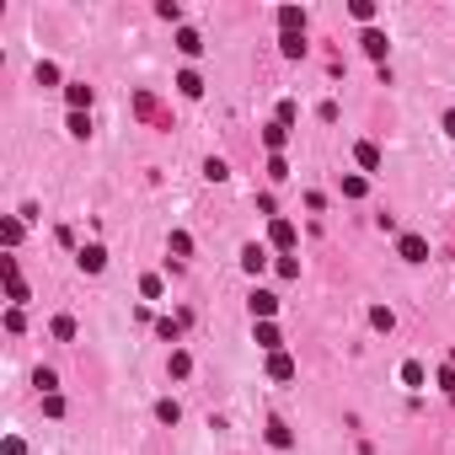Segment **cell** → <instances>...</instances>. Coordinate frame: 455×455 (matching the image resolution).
<instances>
[{"mask_svg":"<svg viewBox=\"0 0 455 455\" xmlns=\"http://www.w3.org/2000/svg\"><path fill=\"white\" fill-rule=\"evenodd\" d=\"M268 241H273L279 252H290V247H295V225H290V220H273V225H268Z\"/></svg>","mask_w":455,"mask_h":455,"instance_id":"obj_5","label":"cell"},{"mask_svg":"<svg viewBox=\"0 0 455 455\" xmlns=\"http://www.w3.org/2000/svg\"><path fill=\"white\" fill-rule=\"evenodd\" d=\"M284 140H290V129H284V124H279V118H273V124L263 129V145H268L273 156H279V150H284Z\"/></svg>","mask_w":455,"mask_h":455,"instance_id":"obj_9","label":"cell"},{"mask_svg":"<svg viewBox=\"0 0 455 455\" xmlns=\"http://www.w3.org/2000/svg\"><path fill=\"white\" fill-rule=\"evenodd\" d=\"M156 332H161L166 343H177V332H183V322H171V316H166V322H156Z\"/></svg>","mask_w":455,"mask_h":455,"instance_id":"obj_30","label":"cell"},{"mask_svg":"<svg viewBox=\"0 0 455 455\" xmlns=\"http://www.w3.org/2000/svg\"><path fill=\"white\" fill-rule=\"evenodd\" d=\"M268 445H279V450H290V445H295V434L284 429V423H268Z\"/></svg>","mask_w":455,"mask_h":455,"instance_id":"obj_19","label":"cell"},{"mask_svg":"<svg viewBox=\"0 0 455 455\" xmlns=\"http://www.w3.org/2000/svg\"><path fill=\"white\" fill-rule=\"evenodd\" d=\"M263 263H268V252L257 247V241H252V247H241V268H247V273H263Z\"/></svg>","mask_w":455,"mask_h":455,"instance_id":"obj_10","label":"cell"},{"mask_svg":"<svg viewBox=\"0 0 455 455\" xmlns=\"http://www.w3.org/2000/svg\"><path fill=\"white\" fill-rule=\"evenodd\" d=\"M38 86H59V70H54V64H48V59L38 64Z\"/></svg>","mask_w":455,"mask_h":455,"instance_id":"obj_31","label":"cell"},{"mask_svg":"<svg viewBox=\"0 0 455 455\" xmlns=\"http://www.w3.org/2000/svg\"><path fill=\"white\" fill-rule=\"evenodd\" d=\"M353 161L364 166V171H375V166H380V150H375L370 140H359V145H353Z\"/></svg>","mask_w":455,"mask_h":455,"instance_id":"obj_11","label":"cell"},{"mask_svg":"<svg viewBox=\"0 0 455 455\" xmlns=\"http://www.w3.org/2000/svg\"><path fill=\"white\" fill-rule=\"evenodd\" d=\"M6 295H11V306H21V300H27V284H21V279H6Z\"/></svg>","mask_w":455,"mask_h":455,"instance_id":"obj_32","label":"cell"},{"mask_svg":"<svg viewBox=\"0 0 455 455\" xmlns=\"http://www.w3.org/2000/svg\"><path fill=\"white\" fill-rule=\"evenodd\" d=\"M6 327H11V332H21V327H27V316H21V306H11V310H6Z\"/></svg>","mask_w":455,"mask_h":455,"instance_id":"obj_36","label":"cell"},{"mask_svg":"<svg viewBox=\"0 0 455 455\" xmlns=\"http://www.w3.org/2000/svg\"><path fill=\"white\" fill-rule=\"evenodd\" d=\"M257 343L268 353H279V327H273V322H257Z\"/></svg>","mask_w":455,"mask_h":455,"instance_id":"obj_15","label":"cell"},{"mask_svg":"<svg viewBox=\"0 0 455 455\" xmlns=\"http://www.w3.org/2000/svg\"><path fill=\"white\" fill-rule=\"evenodd\" d=\"M204 177H209V183H225L230 166H225V161H209V166H204Z\"/></svg>","mask_w":455,"mask_h":455,"instance_id":"obj_27","label":"cell"},{"mask_svg":"<svg viewBox=\"0 0 455 455\" xmlns=\"http://www.w3.org/2000/svg\"><path fill=\"white\" fill-rule=\"evenodd\" d=\"M70 134H75V140H86V134H91V118H86V113H70Z\"/></svg>","mask_w":455,"mask_h":455,"instance_id":"obj_22","label":"cell"},{"mask_svg":"<svg viewBox=\"0 0 455 455\" xmlns=\"http://www.w3.org/2000/svg\"><path fill=\"white\" fill-rule=\"evenodd\" d=\"M450 364H455V353H450Z\"/></svg>","mask_w":455,"mask_h":455,"instance_id":"obj_39","label":"cell"},{"mask_svg":"<svg viewBox=\"0 0 455 455\" xmlns=\"http://www.w3.org/2000/svg\"><path fill=\"white\" fill-rule=\"evenodd\" d=\"M156 11H161V21H177V17H183V6H177V0H161Z\"/></svg>","mask_w":455,"mask_h":455,"instance_id":"obj_34","label":"cell"},{"mask_svg":"<svg viewBox=\"0 0 455 455\" xmlns=\"http://www.w3.org/2000/svg\"><path fill=\"white\" fill-rule=\"evenodd\" d=\"M359 43H364V54H370V59H386V32H375V27H370Z\"/></svg>","mask_w":455,"mask_h":455,"instance_id":"obj_12","label":"cell"},{"mask_svg":"<svg viewBox=\"0 0 455 455\" xmlns=\"http://www.w3.org/2000/svg\"><path fill=\"white\" fill-rule=\"evenodd\" d=\"M156 418H161V423H177V418H183V407H177V402H161V407H156Z\"/></svg>","mask_w":455,"mask_h":455,"instance_id":"obj_33","label":"cell"},{"mask_svg":"<svg viewBox=\"0 0 455 455\" xmlns=\"http://www.w3.org/2000/svg\"><path fill=\"white\" fill-rule=\"evenodd\" d=\"M64 102H70V113H86V107H91V86L70 81V86H64Z\"/></svg>","mask_w":455,"mask_h":455,"instance_id":"obj_3","label":"cell"},{"mask_svg":"<svg viewBox=\"0 0 455 455\" xmlns=\"http://www.w3.org/2000/svg\"><path fill=\"white\" fill-rule=\"evenodd\" d=\"M0 236H6V247H17V241H21V220H6V225H0Z\"/></svg>","mask_w":455,"mask_h":455,"instance_id":"obj_29","label":"cell"},{"mask_svg":"<svg viewBox=\"0 0 455 455\" xmlns=\"http://www.w3.org/2000/svg\"><path fill=\"white\" fill-rule=\"evenodd\" d=\"M268 375H273V380H295V359H290L284 349L268 353Z\"/></svg>","mask_w":455,"mask_h":455,"instance_id":"obj_6","label":"cell"},{"mask_svg":"<svg viewBox=\"0 0 455 455\" xmlns=\"http://www.w3.org/2000/svg\"><path fill=\"white\" fill-rule=\"evenodd\" d=\"M134 113H140V118H156V97H150V91H140V97H134Z\"/></svg>","mask_w":455,"mask_h":455,"instance_id":"obj_21","label":"cell"},{"mask_svg":"<svg viewBox=\"0 0 455 455\" xmlns=\"http://www.w3.org/2000/svg\"><path fill=\"white\" fill-rule=\"evenodd\" d=\"M439 391L455 402V364H445V370H439Z\"/></svg>","mask_w":455,"mask_h":455,"instance_id":"obj_26","label":"cell"},{"mask_svg":"<svg viewBox=\"0 0 455 455\" xmlns=\"http://www.w3.org/2000/svg\"><path fill=\"white\" fill-rule=\"evenodd\" d=\"M370 327H375V332H391V327H396V316H391L386 306H375V310H370Z\"/></svg>","mask_w":455,"mask_h":455,"instance_id":"obj_18","label":"cell"},{"mask_svg":"<svg viewBox=\"0 0 455 455\" xmlns=\"http://www.w3.org/2000/svg\"><path fill=\"white\" fill-rule=\"evenodd\" d=\"M6 455H27V445H21V439L11 434V439H6Z\"/></svg>","mask_w":455,"mask_h":455,"instance_id":"obj_37","label":"cell"},{"mask_svg":"<svg viewBox=\"0 0 455 455\" xmlns=\"http://www.w3.org/2000/svg\"><path fill=\"white\" fill-rule=\"evenodd\" d=\"M349 11H353V21H375V6H370V0H353Z\"/></svg>","mask_w":455,"mask_h":455,"instance_id":"obj_28","label":"cell"},{"mask_svg":"<svg viewBox=\"0 0 455 455\" xmlns=\"http://www.w3.org/2000/svg\"><path fill=\"white\" fill-rule=\"evenodd\" d=\"M38 386H43V396H54V386H59V375H54V370H38Z\"/></svg>","mask_w":455,"mask_h":455,"instance_id":"obj_35","label":"cell"},{"mask_svg":"<svg viewBox=\"0 0 455 455\" xmlns=\"http://www.w3.org/2000/svg\"><path fill=\"white\" fill-rule=\"evenodd\" d=\"M187 370H193V359H187V353L183 349H171V375H177V380H183V375Z\"/></svg>","mask_w":455,"mask_h":455,"instance_id":"obj_25","label":"cell"},{"mask_svg":"<svg viewBox=\"0 0 455 455\" xmlns=\"http://www.w3.org/2000/svg\"><path fill=\"white\" fill-rule=\"evenodd\" d=\"M279 27H284V32H306V11H300V6H284V11H279Z\"/></svg>","mask_w":455,"mask_h":455,"instance_id":"obj_8","label":"cell"},{"mask_svg":"<svg viewBox=\"0 0 455 455\" xmlns=\"http://www.w3.org/2000/svg\"><path fill=\"white\" fill-rule=\"evenodd\" d=\"M396 252H402V263H429V241L423 236H402Z\"/></svg>","mask_w":455,"mask_h":455,"instance_id":"obj_1","label":"cell"},{"mask_svg":"<svg viewBox=\"0 0 455 455\" xmlns=\"http://www.w3.org/2000/svg\"><path fill=\"white\" fill-rule=\"evenodd\" d=\"M177 48H183V54H198V48H204V38H198L193 27H183V32H177Z\"/></svg>","mask_w":455,"mask_h":455,"instance_id":"obj_16","label":"cell"},{"mask_svg":"<svg viewBox=\"0 0 455 455\" xmlns=\"http://www.w3.org/2000/svg\"><path fill=\"white\" fill-rule=\"evenodd\" d=\"M252 316H257V322H273V310H279V295H268V290H252Z\"/></svg>","mask_w":455,"mask_h":455,"instance_id":"obj_2","label":"cell"},{"mask_svg":"<svg viewBox=\"0 0 455 455\" xmlns=\"http://www.w3.org/2000/svg\"><path fill=\"white\" fill-rule=\"evenodd\" d=\"M279 48H284L290 59H300V54H306V32H284V38H279Z\"/></svg>","mask_w":455,"mask_h":455,"instance_id":"obj_13","label":"cell"},{"mask_svg":"<svg viewBox=\"0 0 455 455\" xmlns=\"http://www.w3.org/2000/svg\"><path fill=\"white\" fill-rule=\"evenodd\" d=\"M166 252H171L177 263H187V257H193V236H187V230H171V236H166Z\"/></svg>","mask_w":455,"mask_h":455,"instance_id":"obj_4","label":"cell"},{"mask_svg":"<svg viewBox=\"0 0 455 455\" xmlns=\"http://www.w3.org/2000/svg\"><path fill=\"white\" fill-rule=\"evenodd\" d=\"M445 134H450V140H455V107H450V113H445Z\"/></svg>","mask_w":455,"mask_h":455,"instance_id":"obj_38","label":"cell"},{"mask_svg":"<svg viewBox=\"0 0 455 455\" xmlns=\"http://www.w3.org/2000/svg\"><path fill=\"white\" fill-rule=\"evenodd\" d=\"M268 177H273V183H284V177H290V161H284V156H268Z\"/></svg>","mask_w":455,"mask_h":455,"instance_id":"obj_20","label":"cell"},{"mask_svg":"<svg viewBox=\"0 0 455 455\" xmlns=\"http://www.w3.org/2000/svg\"><path fill=\"white\" fill-rule=\"evenodd\" d=\"M75 263H81L86 273H102L107 268V252L102 247H81V252H75Z\"/></svg>","mask_w":455,"mask_h":455,"instance_id":"obj_7","label":"cell"},{"mask_svg":"<svg viewBox=\"0 0 455 455\" xmlns=\"http://www.w3.org/2000/svg\"><path fill=\"white\" fill-rule=\"evenodd\" d=\"M402 386H423V364H418V359H407V364H402Z\"/></svg>","mask_w":455,"mask_h":455,"instance_id":"obj_17","label":"cell"},{"mask_svg":"<svg viewBox=\"0 0 455 455\" xmlns=\"http://www.w3.org/2000/svg\"><path fill=\"white\" fill-rule=\"evenodd\" d=\"M177 91H183V97H198V91H204L198 70H183V75H177Z\"/></svg>","mask_w":455,"mask_h":455,"instance_id":"obj_14","label":"cell"},{"mask_svg":"<svg viewBox=\"0 0 455 455\" xmlns=\"http://www.w3.org/2000/svg\"><path fill=\"white\" fill-rule=\"evenodd\" d=\"M364 187H370L364 177H343V198H364Z\"/></svg>","mask_w":455,"mask_h":455,"instance_id":"obj_23","label":"cell"},{"mask_svg":"<svg viewBox=\"0 0 455 455\" xmlns=\"http://www.w3.org/2000/svg\"><path fill=\"white\" fill-rule=\"evenodd\" d=\"M54 337H59V343H70V337H75V322H70V316H54Z\"/></svg>","mask_w":455,"mask_h":455,"instance_id":"obj_24","label":"cell"}]
</instances>
